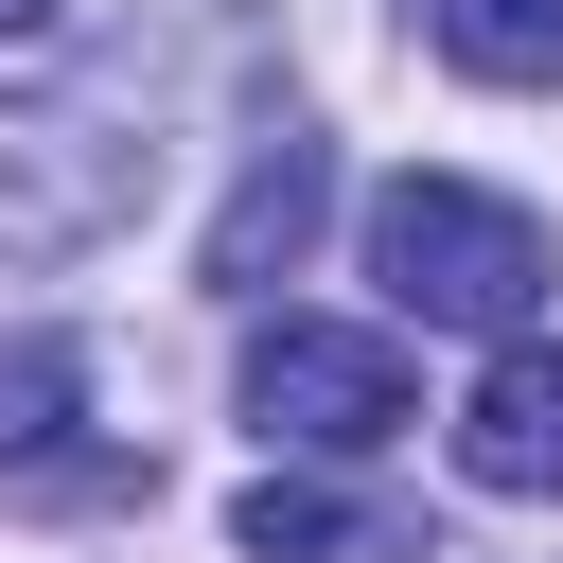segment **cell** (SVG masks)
<instances>
[{
	"mask_svg": "<svg viewBox=\"0 0 563 563\" xmlns=\"http://www.w3.org/2000/svg\"><path fill=\"white\" fill-rule=\"evenodd\" d=\"M246 422L299 440V457H369V440H405V352L352 334V317H264L246 334Z\"/></svg>",
	"mask_w": 563,
	"mask_h": 563,
	"instance_id": "cell-2",
	"label": "cell"
},
{
	"mask_svg": "<svg viewBox=\"0 0 563 563\" xmlns=\"http://www.w3.org/2000/svg\"><path fill=\"white\" fill-rule=\"evenodd\" d=\"M369 282L440 334H528L545 317V229L475 176H387L369 194Z\"/></svg>",
	"mask_w": 563,
	"mask_h": 563,
	"instance_id": "cell-1",
	"label": "cell"
},
{
	"mask_svg": "<svg viewBox=\"0 0 563 563\" xmlns=\"http://www.w3.org/2000/svg\"><path fill=\"white\" fill-rule=\"evenodd\" d=\"M422 35L475 88H563V0H422Z\"/></svg>",
	"mask_w": 563,
	"mask_h": 563,
	"instance_id": "cell-5",
	"label": "cell"
},
{
	"mask_svg": "<svg viewBox=\"0 0 563 563\" xmlns=\"http://www.w3.org/2000/svg\"><path fill=\"white\" fill-rule=\"evenodd\" d=\"M35 18H53V0H0V35H35Z\"/></svg>",
	"mask_w": 563,
	"mask_h": 563,
	"instance_id": "cell-8",
	"label": "cell"
},
{
	"mask_svg": "<svg viewBox=\"0 0 563 563\" xmlns=\"http://www.w3.org/2000/svg\"><path fill=\"white\" fill-rule=\"evenodd\" d=\"M246 563H387V528L334 510V493H299V475H264L246 493Z\"/></svg>",
	"mask_w": 563,
	"mask_h": 563,
	"instance_id": "cell-6",
	"label": "cell"
},
{
	"mask_svg": "<svg viewBox=\"0 0 563 563\" xmlns=\"http://www.w3.org/2000/svg\"><path fill=\"white\" fill-rule=\"evenodd\" d=\"M317 211H334V158H317V141L282 123V141L246 158V194L211 211V282H229V299H264V282H282V264L317 246Z\"/></svg>",
	"mask_w": 563,
	"mask_h": 563,
	"instance_id": "cell-4",
	"label": "cell"
},
{
	"mask_svg": "<svg viewBox=\"0 0 563 563\" xmlns=\"http://www.w3.org/2000/svg\"><path fill=\"white\" fill-rule=\"evenodd\" d=\"M457 475L475 493H563V334H510L457 405Z\"/></svg>",
	"mask_w": 563,
	"mask_h": 563,
	"instance_id": "cell-3",
	"label": "cell"
},
{
	"mask_svg": "<svg viewBox=\"0 0 563 563\" xmlns=\"http://www.w3.org/2000/svg\"><path fill=\"white\" fill-rule=\"evenodd\" d=\"M70 387H88V369H70V334H18V352H0V457H53Z\"/></svg>",
	"mask_w": 563,
	"mask_h": 563,
	"instance_id": "cell-7",
	"label": "cell"
}]
</instances>
